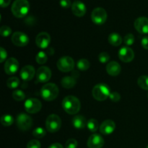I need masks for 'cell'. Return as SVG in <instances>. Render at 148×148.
Listing matches in <instances>:
<instances>
[{"instance_id": "6da1fadb", "label": "cell", "mask_w": 148, "mask_h": 148, "mask_svg": "<svg viewBox=\"0 0 148 148\" xmlns=\"http://www.w3.org/2000/svg\"><path fill=\"white\" fill-rule=\"evenodd\" d=\"M62 107L67 114L74 115L79 111L81 108L80 101L77 97L68 95L64 98L62 101Z\"/></svg>"}, {"instance_id": "7a4b0ae2", "label": "cell", "mask_w": 148, "mask_h": 148, "mask_svg": "<svg viewBox=\"0 0 148 148\" xmlns=\"http://www.w3.org/2000/svg\"><path fill=\"white\" fill-rule=\"evenodd\" d=\"M11 10L14 17L22 18L28 13L30 4L27 0H15L12 5Z\"/></svg>"}, {"instance_id": "3957f363", "label": "cell", "mask_w": 148, "mask_h": 148, "mask_svg": "<svg viewBox=\"0 0 148 148\" xmlns=\"http://www.w3.org/2000/svg\"><path fill=\"white\" fill-rule=\"evenodd\" d=\"M59 95V88L54 83H47L40 89V96L46 101H51L56 99Z\"/></svg>"}, {"instance_id": "277c9868", "label": "cell", "mask_w": 148, "mask_h": 148, "mask_svg": "<svg viewBox=\"0 0 148 148\" xmlns=\"http://www.w3.org/2000/svg\"><path fill=\"white\" fill-rule=\"evenodd\" d=\"M111 90L109 87L103 83L97 84L94 86L92 90V95L95 100L98 101H103L109 98Z\"/></svg>"}, {"instance_id": "5b68a950", "label": "cell", "mask_w": 148, "mask_h": 148, "mask_svg": "<svg viewBox=\"0 0 148 148\" xmlns=\"http://www.w3.org/2000/svg\"><path fill=\"white\" fill-rule=\"evenodd\" d=\"M62 127V120L56 114H51L46 120V130L51 133H55L59 131Z\"/></svg>"}, {"instance_id": "8992f818", "label": "cell", "mask_w": 148, "mask_h": 148, "mask_svg": "<svg viewBox=\"0 0 148 148\" xmlns=\"http://www.w3.org/2000/svg\"><path fill=\"white\" fill-rule=\"evenodd\" d=\"M56 66L62 72H68L73 70L75 67V62L70 56H62L58 60Z\"/></svg>"}, {"instance_id": "52a82bcc", "label": "cell", "mask_w": 148, "mask_h": 148, "mask_svg": "<svg viewBox=\"0 0 148 148\" xmlns=\"http://www.w3.org/2000/svg\"><path fill=\"white\" fill-rule=\"evenodd\" d=\"M17 126L22 131H27L31 128L33 125V119L29 115L26 114H19L17 117Z\"/></svg>"}, {"instance_id": "ba28073f", "label": "cell", "mask_w": 148, "mask_h": 148, "mask_svg": "<svg viewBox=\"0 0 148 148\" xmlns=\"http://www.w3.org/2000/svg\"><path fill=\"white\" fill-rule=\"evenodd\" d=\"M91 20L95 24L103 25L107 20V12L102 7H97L91 13Z\"/></svg>"}, {"instance_id": "9c48e42d", "label": "cell", "mask_w": 148, "mask_h": 148, "mask_svg": "<svg viewBox=\"0 0 148 148\" xmlns=\"http://www.w3.org/2000/svg\"><path fill=\"white\" fill-rule=\"evenodd\" d=\"M25 109L29 114H36L40 111L42 104L39 100L36 98H29L25 102Z\"/></svg>"}, {"instance_id": "30bf717a", "label": "cell", "mask_w": 148, "mask_h": 148, "mask_svg": "<svg viewBox=\"0 0 148 148\" xmlns=\"http://www.w3.org/2000/svg\"><path fill=\"white\" fill-rule=\"evenodd\" d=\"M12 42L15 46L23 47L28 44L29 38L25 33L22 32H15L12 36Z\"/></svg>"}, {"instance_id": "8fae6325", "label": "cell", "mask_w": 148, "mask_h": 148, "mask_svg": "<svg viewBox=\"0 0 148 148\" xmlns=\"http://www.w3.org/2000/svg\"><path fill=\"white\" fill-rule=\"evenodd\" d=\"M119 58L121 62L124 63H129L134 59V51L128 46H124L121 48L119 51Z\"/></svg>"}, {"instance_id": "7c38bea8", "label": "cell", "mask_w": 148, "mask_h": 148, "mask_svg": "<svg viewBox=\"0 0 148 148\" xmlns=\"http://www.w3.org/2000/svg\"><path fill=\"white\" fill-rule=\"evenodd\" d=\"M36 43L40 49H46L51 43V36L46 32H41L36 36Z\"/></svg>"}, {"instance_id": "4fadbf2b", "label": "cell", "mask_w": 148, "mask_h": 148, "mask_svg": "<svg viewBox=\"0 0 148 148\" xmlns=\"http://www.w3.org/2000/svg\"><path fill=\"white\" fill-rule=\"evenodd\" d=\"M4 72L9 75H12L15 74L17 72L19 68L18 61L14 58H10L6 61L4 64Z\"/></svg>"}, {"instance_id": "5bb4252c", "label": "cell", "mask_w": 148, "mask_h": 148, "mask_svg": "<svg viewBox=\"0 0 148 148\" xmlns=\"http://www.w3.org/2000/svg\"><path fill=\"white\" fill-rule=\"evenodd\" d=\"M37 80L40 82H46L51 77V71L48 66H40L36 72Z\"/></svg>"}, {"instance_id": "9a60e30c", "label": "cell", "mask_w": 148, "mask_h": 148, "mask_svg": "<svg viewBox=\"0 0 148 148\" xmlns=\"http://www.w3.org/2000/svg\"><path fill=\"white\" fill-rule=\"evenodd\" d=\"M134 27L141 34L148 33V18L145 17H138L134 21Z\"/></svg>"}, {"instance_id": "2e32d148", "label": "cell", "mask_w": 148, "mask_h": 148, "mask_svg": "<svg viewBox=\"0 0 148 148\" xmlns=\"http://www.w3.org/2000/svg\"><path fill=\"white\" fill-rule=\"evenodd\" d=\"M104 140L100 134H93L88 140V148H102L104 145Z\"/></svg>"}, {"instance_id": "e0dca14e", "label": "cell", "mask_w": 148, "mask_h": 148, "mask_svg": "<svg viewBox=\"0 0 148 148\" xmlns=\"http://www.w3.org/2000/svg\"><path fill=\"white\" fill-rule=\"evenodd\" d=\"M116 130V124L112 120H105L100 126V132L103 134L108 135L112 134Z\"/></svg>"}, {"instance_id": "ac0fdd59", "label": "cell", "mask_w": 148, "mask_h": 148, "mask_svg": "<svg viewBox=\"0 0 148 148\" xmlns=\"http://www.w3.org/2000/svg\"><path fill=\"white\" fill-rule=\"evenodd\" d=\"M72 11L73 14L77 17H82L85 14L87 8L85 4L80 1H76L72 4Z\"/></svg>"}, {"instance_id": "d6986e66", "label": "cell", "mask_w": 148, "mask_h": 148, "mask_svg": "<svg viewBox=\"0 0 148 148\" xmlns=\"http://www.w3.org/2000/svg\"><path fill=\"white\" fill-rule=\"evenodd\" d=\"M36 71L31 65L25 66L20 71V77L24 81H30L35 76Z\"/></svg>"}, {"instance_id": "ffe728a7", "label": "cell", "mask_w": 148, "mask_h": 148, "mask_svg": "<svg viewBox=\"0 0 148 148\" xmlns=\"http://www.w3.org/2000/svg\"><path fill=\"white\" fill-rule=\"evenodd\" d=\"M121 70V66L116 62H111L106 65V72L109 75L113 77L118 76Z\"/></svg>"}, {"instance_id": "44dd1931", "label": "cell", "mask_w": 148, "mask_h": 148, "mask_svg": "<svg viewBox=\"0 0 148 148\" xmlns=\"http://www.w3.org/2000/svg\"><path fill=\"white\" fill-rule=\"evenodd\" d=\"M88 121H86L85 118L81 115H77L72 119V124L75 128L78 130L84 129L87 126Z\"/></svg>"}, {"instance_id": "7402d4cb", "label": "cell", "mask_w": 148, "mask_h": 148, "mask_svg": "<svg viewBox=\"0 0 148 148\" xmlns=\"http://www.w3.org/2000/svg\"><path fill=\"white\" fill-rule=\"evenodd\" d=\"M108 42L113 46H119L121 44L123 40L121 36L117 33H112L108 36Z\"/></svg>"}, {"instance_id": "603a6c76", "label": "cell", "mask_w": 148, "mask_h": 148, "mask_svg": "<svg viewBox=\"0 0 148 148\" xmlns=\"http://www.w3.org/2000/svg\"><path fill=\"white\" fill-rule=\"evenodd\" d=\"M61 83H62V87L66 88V89L72 88L76 85V78L69 76L64 77L62 78Z\"/></svg>"}, {"instance_id": "cb8c5ba5", "label": "cell", "mask_w": 148, "mask_h": 148, "mask_svg": "<svg viewBox=\"0 0 148 148\" xmlns=\"http://www.w3.org/2000/svg\"><path fill=\"white\" fill-rule=\"evenodd\" d=\"M87 127L91 132H95L99 127L98 121L95 119H90L88 121L87 123Z\"/></svg>"}, {"instance_id": "d4e9b609", "label": "cell", "mask_w": 148, "mask_h": 148, "mask_svg": "<svg viewBox=\"0 0 148 148\" xmlns=\"http://www.w3.org/2000/svg\"><path fill=\"white\" fill-rule=\"evenodd\" d=\"M137 84L142 89L148 90V76L142 75L137 79Z\"/></svg>"}, {"instance_id": "484cf974", "label": "cell", "mask_w": 148, "mask_h": 148, "mask_svg": "<svg viewBox=\"0 0 148 148\" xmlns=\"http://www.w3.org/2000/svg\"><path fill=\"white\" fill-rule=\"evenodd\" d=\"M14 122V119L10 114H4L1 117V123L4 127H10Z\"/></svg>"}, {"instance_id": "4316f807", "label": "cell", "mask_w": 148, "mask_h": 148, "mask_svg": "<svg viewBox=\"0 0 148 148\" xmlns=\"http://www.w3.org/2000/svg\"><path fill=\"white\" fill-rule=\"evenodd\" d=\"M48 60L47 53L44 51H39L36 56V61L39 64H44Z\"/></svg>"}, {"instance_id": "83f0119b", "label": "cell", "mask_w": 148, "mask_h": 148, "mask_svg": "<svg viewBox=\"0 0 148 148\" xmlns=\"http://www.w3.org/2000/svg\"><path fill=\"white\" fill-rule=\"evenodd\" d=\"M20 85V80L16 77H12L9 78L7 81V86L10 89H14L17 88Z\"/></svg>"}, {"instance_id": "f1b7e54d", "label": "cell", "mask_w": 148, "mask_h": 148, "mask_svg": "<svg viewBox=\"0 0 148 148\" xmlns=\"http://www.w3.org/2000/svg\"><path fill=\"white\" fill-rule=\"evenodd\" d=\"M77 66L81 71H86L90 67V62L86 59H81L77 63Z\"/></svg>"}, {"instance_id": "f546056e", "label": "cell", "mask_w": 148, "mask_h": 148, "mask_svg": "<svg viewBox=\"0 0 148 148\" xmlns=\"http://www.w3.org/2000/svg\"><path fill=\"white\" fill-rule=\"evenodd\" d=\"M46 130L43 128H42V127H37V128L35 129L33 132V135L36 138L38 139L43 138V137L46 135Z\"/></svg>"}, {"instance_id": "4dcf8cb0", "label": "cell", "mask_w": 148, "mask_h": 148, "mask_svg": "<svg viewBox=\"0 0 148 148\" xmlns=\"http://www.w3.org/2000/svg\"><path fill=\"white\" fill-rule=\"evenodd\" d=\"M12 98L17 101H22L25 98V95L20 90H17L12 92Z\"/></svg>"}, {"instance_id": "1f68e13d", "label": "cell", "mask_w": 148, "mask_h": 148, "mask_svg": "<svg viewBox=\"0 0 148 148\" xmlns=\"http://www.w3.org/2000/svg\"><path fill=\"white\" fill-rule=\"evenodd\" d=\"M110 59V55L108 54L107 52H101L99 55H98V60L101 63L106 64L109 61Z\"/></svg>"}, {"instance_id": "d6a6232c", "label": "cell", "mask_w": 148, "mask_h": 148, "mask_svg": "<svg viewBox=\"0 0 148 148\" xmlns=\"http://www.w3.org/2000/svg\"><path fill=\"white\" fill-rule=\"evenodd\" d=\"M124 43L126 46H132L134 43V36L132 33H128L126 35L124 38Z\"/></svg>"}, {"instance_id": "836d02e7", "label": "cell", "mask_w": 148, "mask_h": 148, "mask_svg": "<svg viewBox=\"0 0 148 148\" xmlns=\"http://www.w3.org/2000/svg\"><path fill=\"white\" fill-rule=\"evenodd\" d=\"M12 33V29L8 26H1L0 28V34L3 37H7V36H10Z\"/></svg>"}, {"instance_id": "e575fe53", "label": "cell", "mask_w": 148, "mask_h": 148, "mask_svg": "<svg viewBox=\"0 0 148 148\" xmlns=\"http://www.w3.org/2000/svg\"><path fill=\"white\" fill-rule=\"evenodd\" d=\"M78 143L75 139H69L65 143V147L66 148H77Z\"/></svg>"}, {"instance_id": "d590c367", "label": "cell", "mask_w": 148, "mask_h": 148, "mask_svg": "<svg viewBox=\"0 0 148 148\" xmlns=\"http://www.w3.org/2000/svg\"><path fill=\"white\" fill-rule=\"evenodd\" d=\"M41 145L38 140H32L27 143V148H40Z\"/></svg>"}, {"instance_id": "8d00e7d4", "label": "cell", "mask_w": 148, "mask_h": 148, "mask_svg": "<svg viewBox=\"0 0 148 148\" xmlns=\"http://www.w3.org/2000/svg\"><path fill=\"white\" fill-rule=\"evenodd\" d=\"M110 100L113 102H118V101H120L121 99V95L119 92H111L109 96Z\"/></svg>"}, {"instance_id": "74e56055", "label": "cell", "mask_w": 148, "mask_h": 148, "mask_svg": "<svg viewBox=\"0 0 148 148\" xmlns=\"http://www.w3.org/2000/svg\"><path fill=\"white\" fill-rule=\"evenodd\" d=\"M0 55H1V57H0V62L2 63L7 57V51L4 49V48L1 47L0 48Z\"/></svg>"}, {"instance_id": "f35d334b", "label": "cell", "mask_w": 148, "mask_h": 148, "mask_svg": "<svg viewBox=\"0 0 148 148\" xmlns=\"http://www.w3.org/2000/svg\"><path fill=\"white\" fill-rule=\"evenodd\" d=\"M60 5L63 8L67 9L72 5L70 0H60Z\"/></svg>"}, {"instance_id": "ab89813d", "label": "cell", "mask_w": 148, "mask_h": 148, "mask_svg": "<svg viewBox=\"0 0 148 148\" xmlns=\"http://www.w3.org/2000/svg\"><path fill=\"white\" fill-rule=\"evenodd\" d=\"M141 45L145 49L148 50V36H145V37L142 39Z\"/></svg>"}, {"instance_id": "60d3db41", "label": "cell", "mask_w": 148, "mask_h": 148, "mask_svg": "<svg viewBox=\"0 0 148 148\" xmlns=\"http://www.w3.org/2000/svg\"><path fill=\"white\" fill-rule=\"evenodd\" d=\"M10 2H11V0H0V6L2 8H4V7H8Z\"/></svg>"}, {"instance_id": "b9f144b4", "label": "cell", "mask_w": 148, "mask_h": 148, "mask_svg": "<svg viewBox=\"0 0 148 148\" xmlns=\"http://www.w3.org/2000/svg\"><path fill=\"white\" fill-rule=\"evenodd\" d=\"M48 148H64V147L60 143H53V144L51 145Z\"/></svg>"}, {"instance_id": "7bdbcfd3", "label": "cell", "mask_w": 148, "mask_h": 148, "mask_svg": "<svg viewBox=\"0 0 148 148\" xmlns=\"http://www.w3.org/2000/svg\"><path fill=\"white\" fill-rule=\"evenodd\" d=\"M147 98H148V93H147Z\"/></svg>"}, {"instance_id": "ee69618b", "label": "cell", "mask_w": 148, "mask_h": 148, "mask_svg": "<svg viewBox=\"0 0 148 148\" xmlns=\"http://www.w3.org/2000/svg\"><path fill=\"white\" fill-rule=\"evenodd\" d=\"M147 148H148V145H147Z\"/></svg>"}]
</instances>
